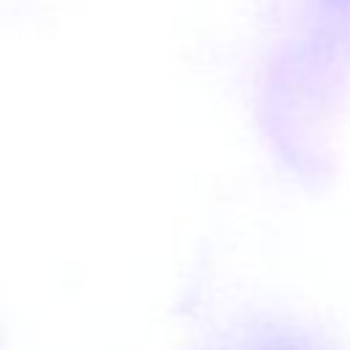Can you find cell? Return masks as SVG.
I'll use <instances>...</instances> for the list:
<instances>
[]
</instances>
